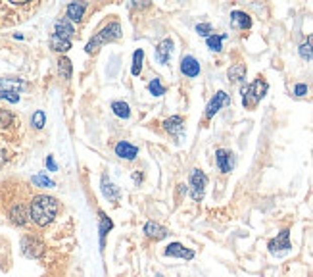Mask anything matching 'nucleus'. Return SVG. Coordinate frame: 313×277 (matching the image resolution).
Returning <instances> with one entry per match:
<instances>
[{"label": "nucleus", "mask_w": 313, "mask_h": 277, "mask_svg": "<svg viewBox=\"0 0 313 277\" xmlns=\"http://www.w3.org/2000/svg\"><path fill=\"white\" fill-rule=\"evenodd\" d=\"M75 237L67 218L42 227L31 201L0 194V277H71Z\"/></svg>", "instance_id": "f257e3e1"}, {"label": "nucleus", "mask_w": 313, "mask_h": 277, "mask_svg": "<svg viewBox=\"0 0 313 277\" xmlns=\"http://www.w3.org/2000/svg\"><path fill=\"white\" fill-rule=\"evenodd\" d=\"M31 218L37 225L48 227L62 220V206L50 194H35L31 199Z\"/></svg>", "instance_id": "f03ea898"}, {"label": "nucleus", "mask_w": 313, "mask_h": 277, "mask_svg": "<svg viewBox=\"0 0 313 277\" xmlns=\"http://www.w3.org/2000/svg\"><path fill=\"white\" fill-rule=\"evenodd\" d=\"M267 91H269V83L263 77H257L250 85L242 87V106L246 110H254L261 102V98L267 95Z\"/></svg>", "instance_id": "7ed1b4c3"}, {"label": "nucleus", "mask_w": 313, "mask_h": 277, "mask_svg": "<svg viewBox=\"0 0 313 277\" xmlns=\"http://www.w3.org/2000/svg\"><path fill=\"white\" fill-rule=\"evenodd\" d=\"M117 38H121V25H119V21H110L102 31H98L95 37L86 43L85 50L88 54H95L102 45L112 43V41H117Z\"/></svg>", "instance_id": "20e7f679"}, {"label": "nucleus", "mask_w": 313, "mask_h": 277, "mask_svg": "<svg viewBox=\"0 0 313 277\" xmlns=\"http://www.w3.org/2000/svg\"><path fill=\"white\" fill-rule=\"evenodd\" d=\"M206 185H208V175L202 170H192V173H190V196L196 202L204 199Z\"/></svg>", "instance_id": "39448f33"}, {"label": "nucleus", "mask_w": 313, "mask_h": 277, "mask_svg": "<svg viewBox=\"0 0 313 277\" xmlns=\"http://www.w3.org/2000/svg\"><path fill=\"white\" fill-rule=\"evenodd\" d=\"M227 104H231V98H229V95L225 93V91H217L215 96H213V98L208 102V106H206L204 117H206V120H211V117L217 114L223 106H227Z\"/></svg>", "instance_id": "423d86ee"}, {"label": "nucleus", "mask_w": 313, "mask_h": 277, "mask_svg": "<svg viewBox=\"0 0 313 277\" xmlns=\"http://www.w3.org/2000/svg\"><path fill=\"white\" fill-rule=\"evenodd\" d=\"M269 252H273V254H277V252H285V250L290 249V231L288 229H283L279 235H277L275 239L269 241Z\"/></svg>", "instance_id": "0eeeda50"}, {"label": "nucleus", "mask_w": 313, "mask_h": 277, "mask_svg": "<svg viewBox=\"0 0 313 277\" xmlns=\"http://www.w3.org/2000/svg\"><path fill=\"white\" fill-rule=\"evenodd\" d=\"M215 162H217L219 172L229 173L233 168H235V154L227 150V148H219L215 152Z\"/></svg>", "instance_id": "6e6552de"}, {"label": "nucleus", "mask_w": 313, "mask_h": 277, "mask_svg": "<svg viewBox=\"0 0 313 277\" xmlns=\"http://www.w3.org/2000/svg\"><path fill=\"white\" fill-rule=\"evenodd\" d=\"M163 254H165V256H173V258H183V260H192L194 258V250L187 249V247H185V245H181V243H171L169 247L165 249Z\"/></svg>", "instance_id": "1a4fd4ad"}, {"label": "nucleus", "mask_w": 313, "mask_h": 277, "mask_svg": "<svg viewBox=\"0 0 313 277\" xmlns=\"http://www.w3.org/2000/svg\"><path fill=\"white\" fill-rule=\"evenodd\" d=\"M181 73L187 77H196L200 73V62L194 56H185L181 60Z\"/></svg>", "instance_id": "9d476101"}, {"label": "nucleus", "mask_w": 313, "mask_h": 277, "mask_svg": "<svg viewBox=\"0 0 313 277\" xmlns=\"http://www.w3.org/2000/svg\"><path fill=\"white\" fill-rule=\"evenodd\" d=\"M163 129L173 137H179V135H183V129H185V120L181 115H171L163 122Z\"/></svg>", "instance_id": "9b49d317"}, {"label": "nucleus", "mask_w": 313, "mask_h": 277, "mask_svg": "<svg viewBox=\"0 0 313 277\" xmlns=\"http://www.w3.org/2000/svg\"><path fill=\"white\" fill-rule=\"evenodd\" d=\"M231 27H235V29H250V27H252V18L248 16L246 12L235 10V12L231 14Z\"/></svg>", "instance_id": "f8f14e48"}, {"label": "nucleus", "mask_w": 313, "mask_h": 277, "mask_svg": "<svg viewBox=\"0 0 313 277\" xmlns=\"http://www.w3.org/2000/svg\"><path fill=\"white\" fill-rule=\"evenodd\" d=\"M115 154L119 158H125V160H135L137 154H139V148L133 146L131 143H127V141H121V143L115 144Z\"/></svg>", "instance_id": "ddd939ff"}, {"label": "nucleus", "mask_w": 313, "mask_h": 277, "mask_svg": "<svg viewBox=\"0 0 313 277\" xmlns=\"http://www.w3.org/2000/svg\"><path fill=\"white\" fill-rule=\"evenodd\" d=\"M171 52H173V41L171 38H165V41H161L158 48H156V58H158V62L160 64H167L171 58Z\"/></svg>", "instance_id": "4468645a"}, {"label": "nucleus", "mask_w": 313, "mask_h": 277, "mask_svg": "<svg viewBox=\"0 0 313 277\" xmlns=\"http://www.w3.org/2000/svg\"><path fill=\"white\" fill-rule=\"evenodd\" d=\"M73 33H75V29H73V23L69 21L67 18H62V19H58L56 21V33L54 35H58V37H62V38H69L73 37Z\"/></svg>", "instance_id": "2eb2a0df"}, {"label": "nucleus", "mask_w": 313, "mask_h": 277, "mask_svg": "<svg viewBox=\"0 0 313 277\" xmlns=\"http://www.w3.org/2000/svg\"><path fill=\"white\" fill-rule=\"evenodd\" d=\"M227 77L231 83H242L244 77H246V66L244 64H235V66L229 67Z\"/></svg>", "instance_id": "dca6fc26"}, {"label": "nucleus", "mask_w": 313, "mask_h": 277, "mask_svg": "<svg viewBox=\"0 0 313 277\" xmlns=\"http://www.w3.org/2000/svg\"><path fill=\"white\" fill-rule=\"evenodd\" d=\"M86 10V4H81V2H71L67 6V18L69 21H81L83 19V14Z\"/></svg>", "instance_id": "f3484780"}, {"label": "nucleus", "mask_w": 313, "mask_h": 277, "mask_svg": "<svg viewBox=\"0 0 313 277\" xmlns=\"http://www.w3.org/2000/svg\"><path fill=\"white\" fill-rule=\"evenodd\" d=\"M144 233H146L148 237H152V239H163V237L167 235V229L158 225L156 221H148V223L144 225Z\"/></svg>", "instance_id": "a211bd4d"}, {"label": "nucleus", "mask_w": 313, "mask_h": 277, "mask_svg": "<svg viewBox=\"0 0 313 277\" xmlns=\"http://www.w3.org/2000/svg\"><path fill=\"white\" fill-rule=\"evenodd\" d=\"M102 192H104V196L108 201H117V196H119V189L115 187L114 183H110L108 175L102 177Z\"/></svg>", "instance_id": "6ab92c4d"}, {"label": "nucleus", "mask_w": 313, "mask_h": 277, "mask_svg": "<svg viewBox=\"0 0 313 277\" xmlns=\"http://www.w3.org/2000/svg\"><path fill=\"white\" fill-rule=\"evenodd\" d=\"M227 38V35L225 33H221V35H209L208 38H206V45H208V48H211L213 52H221L223 50V41Z\"/></svg>", "instance_id": "aec40b11"}, {"label": "nucleus", "mask_w": 313, "mask_h": 277, "mask_svg": "<svg viewBox=\"0 0 313 277\" xmlns=\"http://www.w3.org/2000/svg\"><path fill=\"white\" fill-rule=\"evenodd\" d=\"M50 47L54 48V50H58V52H67V50L71 48V41L58 37V35H52V38H50Z\"/></svg>", "instance_id": "412c9836"}, {"label": "nucleus", "mask_w": 313, "mask_h": 277, "mask_svg": "<svg viewBox=\"0 0 313 277\" xmlns=\"http://www.w3.org/2000/svg\"><path fill=\"white\" fill-rule=\"evenodd\" d=\"M298 52H300V56L304 58V60H307V62H309V60H313V35H309V37H307V41L300 45Z\"/></svg>", "instance_id": "4be33fe9"}, {"label": "nucleus", "mask_w": 313, "mask_h": 277, "mask_svg": "<svg viewBox=\"0 0 313 277\" xmlns=\"http://www.w3.org/2000/svg\"><path fill=\"white\" fill-rule=\"evenodd\" d=\"M112 110H114L115 115H119V117H123V120H127L129 115H131V108H129V104L127 102H114L112 104Z\"/></svg>", "instance_id": "5701e85b"}, {"label": "nucleus", "mask_w": 313, "mask_h": 277, "mask_svg": "<svg viewBox=\"0 0 313 277\" xmlns=\"http://www.w3.org/2000/svg\"><path fill=\"white\" fill-rule=\"evenodd\" d=\"M58 71H60L62 79H69L71 77V62L67 58H60L58 60Z\"/></svg>", "instance_id": "b1692460"}, {"label": "nucleus", "mask_w": 313, "mask_h": 277, "mask_svg": "<svg viewBox=\"0 0 313 277\" xmlns=\"http://www.w3.org/2000/svg\"><path fill=\"white\" fill-rule=\"evenodd\" d=\"M143 58H144V52L139 48V50H135V56H133V66H131V73L133 75H139L141 73V67H143Z\"/></svg>", "instance_id": "393cba45"}, {"label": "nucleus", "mask_w": 313, "mask_h": 277, "mask_svg": "<svg viewBox=\"0 0 313 277\" xmlns=\"http://www.w3.org/2000/svg\"><path fill=\"white\" fill-rule=\"evenodd\" d=\"M100 218H102V223H100V243L104 245V237H106V235H108V231H110V229H112V227H114V223L110 221V218H108L106 214H102Z\"/></svg>", "instance_id": "a878e982"}, {"label": "nucleus", "mask_w": 313, "mask_h": 277, "mask_svg": "<svg viewBox=\"0 0 313 277\" xmlns=\"http://www.w3.org/2000/svg\"><path fill=\"white\" fill-rule=\"evenodd\" d=\"M31 183H33L35 187H54V181L48 179L47 175H33Z\"/></svg>", "instance_id": "bb28decb"}, {"label": "nucleus", "mask_w": 313, "mask_h": 277, "mask_svg": "<svg viewBox=\"0 0 313 277\" xmlns=\"http://www.w3.org/2000/svg\"><path fill=\"white\" fill-rule=\"evenodd\" d=\"M148 91H150L154 96H161L163 93H165V89H163L160 79H152V81L148 83Z\"/></svg>", "instance_id": "cd10ccee"}, {"label": "nucleus", "mask_w": 313, "mask_h": 277, "mask_svg": "<svg viewBox=\"0 0 313 277\" xmlns=\"http://www.w3.org/2000/svg\"><path fill=\"white\" fill-rule=\"evenodd\" d=\"M44 112H40V110H37L35 114H33V117H31V124H33V127L35 129H42L44 127Z\"/></svg>", "instance_id": "c85d7f7f"}, {"label": "nucleus", "mask_w": 313, "mask_h": 277, "mask_svg": "<svg viewBox=\"0 0 313 277\" xmlns=\"http://www.w3.org/2000/svg\"><path fill=\"white\" fill-rule=\"evenodd\" d=\"M211 31H213L211 23H198V25H196V33H198L200 37L208 38L209 35H211Z\"/></svg>", "instance_id": "c756f323"}, {"label": "nucleus", "mask_w": 313, "mask_h": 277, "mask_svg": "<svg viewBox=\"0 0 313 277\" xmlns=\"http://www.w3.org/2000/svg\"><path fill=\"white\" fill-rule=\"evenodd\" d=\"M0 98L8 100V102H12V104L19 102V95L18 93H12V91H0Z\"/></svg>", "instance_id": "7c9ffc66"}, {"label": "nucleus", "mask_w": 313, "mask_h": 277, "mask_svg": "<svg viewBox=\"0 0 313 277\" xmlns=\"http://www.w3.org/2000/svg\"><path fill=\"white\" fill-rule=\"evenodd\" d=\"M294 95L296 96H305L307 95V85H304V83H298V85L294 87Z\"/></svg>", "instance_id": "2f4dec72"}, {"label": "nucleus", "mask_w": 313, "mask_h": 277, "mask_svg": "<svg viewBox=\"0 0 313 277\" xmlns=\"http://www.w3.org/2000/svg\"><path fill=\"white\" fill-rule=\"evenodd\" d=\"M6 160H8V152H6V148L0 144V168L6 164Z\"/></svg>", "instance_id": "473e14b6"}, {"label": "nucleus", "mask_w": 313, "mask_h": 277, "mask_svg": "<svg viewBox=\"0 0 313 277\" xmlns=\"http://www.w3.org/2000/svg\"><path fill=\"white\" fill-rule=\"evenodd\" d=\"M47 166H48V170H50V172H56L58 170V166H56V162H54V158H52V156H48L47 158Z\"/></svg>", "instance_id": "72a5a7b5"}]
</instances>
